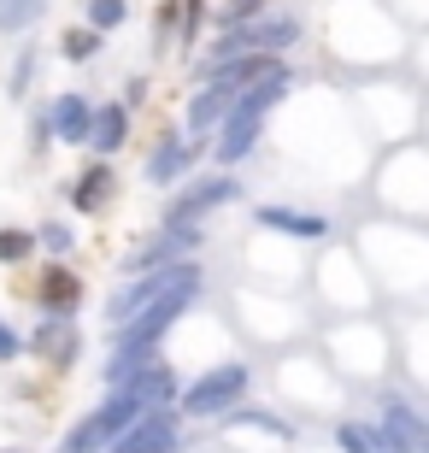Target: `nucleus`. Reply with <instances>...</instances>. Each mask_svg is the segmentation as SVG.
<instances>
[{"instance_id": "9b49d317", "label": "nucleus", "mask_w": 429, "mask_h": 453, "mask_svg": "<svg viewBox=\"0 0 429 453\" xmlns=\"http://www.w3.org/2000/svg\"><path fill=\"white\" fill-rule=\"evenodd\" d=\"M106 441H118V430L106 424V412H88V418L77 424V430H71L65 441H59V453H100Z\"/></svg>"}, {"instance_id": "6e6552de", "label": "nucleus", "mask_w": 429, "mask_h": 453, "mask_svg": "<svg viewBox=\"0 0 429 453\" xmlns=\"http://www.w3.org/2000/svg\"><path fill=\"white\" fill-rule=\"evenodd\" d=\"M48 124H53V135H65V142H88V130H95V112H88L83 95H65V101H53Z\"/></svg>"}, {"instance_id": "dca6fc26", "label": "nucleus", "mask_w": 429, "mask_h": 453, "mask_svg": "<svg viewBox=\"0 0 429 453\" xmlns=\"http://www.w3.org/2000/svg\"><path fill=\"white\" fill-rule=\"evenodd\" d=\"M42 301H48V312H71V301H77V283H71V271H48V283H42Z\"/></svg>"}, {"instance_id": "6ab92c4d", "label": "nucleus", "mask_w": 429, "mask_h": 453, "mask_svg": "<svg viewBox=\"0 0 429 453\" xmlns=\"http://www.w3.org/2000/svg\"><path fill=\"white\" fill-rule=\"evenodd\" d=\"M88 24H95V30L124 24V0H88Z\"/></svg>"}, {"instance_id": "9d476101", "label": "nucleus", "mask_w": 429, "mask_h": 453, "mask_svg": "<svg viewBox=\"0 0 429 453\" xmlns=\"http://www.w3.org/2000/svg\"><path fill=\"white\" fill-rule=\"evenodd\" d=\"M230 101H235V88L212 77V88H206V95H195V106H188V130H195V135H206V130L218 124V118L230 112Z\"/></svg>"}, {"instance_id": "4468645a", "label": "nucleus", "mask_w": 429, "mask_h": 453, "mask_svg": "<svg viewBox=\"0 0 429 453\" xmlns=\"http://www.w3.org/2000/svg\"><path fill=\"white\" fill-rule=\"evenodd\" d=\"M106 195H112V171L95 165L83 183H77V195H71V201H77V212H95V206H106Z\"/></svg>"}, {"instance_id": "20e7f679", "label": "nucleus", "mask_w": 429, "mask_h": 453, "mask_svg": "<svg viewBox=\"0 0 429 453\" xmlns=\"http://www.w3.org/2000/svg\"><path fill=\"white\" fill-rule=\"evenodd\" d=\"M382 448H388V453H429L424 424L412 418V406H406V401L382 406Z\"/></svg>"}, {"instance_id": "aec40b11", "label": "nucleus", "mask_w": 429, "mask_h": 453, "mask_svg": "<svg viewBox=\"0 0 429 453\" xmlns=\"http://www.w3.org/2000/svg\"><path fill=\"white\" fill-rule=\"evenodd\" d=\"M95 48H100V30H95V24H88V30H71V35H65V53H71V59H88Z\"/></svg>"}, {"instance_id": "a211bd4d", "label": "nucleus", "mask_w": 429, "mask_h": 453, "mask_svg": "<svg viewBox=\"0 0 429 453\" xmlns=\"http://www.w3.org/2000/svg\"><path fill=\"white\" fill-rule=\"evenodd\" d=\"M335 441H341L347 453H388V448H382V436H371V430H359V424H341Z\"/></svg>"}, {"instance_id": "2eb2a0df", "label": "nucleus", "mask_w": 429, "mask_h": 453, "mask_svg": "<svg viewBox=\"0 0 429 453\" xmlns=\"http://www.w3.org/2000/svg\"><path fill=\"white\" fill-rule=\"evenodd\" d=\"M182 171H188V148H182V142H165V148L148 159V177H153V183H171V177H182Z\"/></svg>"}, {"instance_id": "412c9836", "label": "nucleus", "mask_w": 429, "mask_h": 453, "mask_svg": "<svg viewBox=\"0 0 429 453\" xmlns=\"http://www.w3.org/2000/svg\"><path fill=\"white\" fill-rule=\"evenodd\" d=\"M30 248H35V242L24 230H0V259H24Z\"/></svg>"}, {"instance_id": "ddd939ff", "label": "nucleus", "mask_w": 429, "mask_h": 453, "mask_svg": "<svg viewBox=\"0 0 429 453\" xmlns=\"http://www.w3.org/2000/svg\"><path fill=\"white\" fill-rule=\"evenodd\" d=\"M259 224H271V230H282V235H324L330 230L318 212H288V206H264Z\"/></svg>"}, {"instance_id": "4be33fe9", "label": "nucleus", "mask_w": 429, "mask_h": 453, "mask_svg": "<svg viewBox=\"0 0 429 453\" xmlns=\"http://www.w3.org/2000/svg\"><path fill=\"white\" fill-rule=\"evenodd\" d=\"M0 359H18V336L6 330V324H0Z\"/></svg>"}, {"instance_id": "f257e3e1", "label": "nucleus", "mask_w": 429, "mask_h": 453, "mask_svg": "<svg viewBox=\"0 0 429 453\" xmlns=\"http://www.w3.org/2000/svg\"><path fill=\"white\" fill-rule=\"evenodd\" d=\"M282 88H288V71L259 77V83H248L230 101V118H224V130H218V159H224V165L241 159V153L259 142V124H264V112H271V101H282Z\"/></svg>"}, {"instance_id": "0eeeda50", "label": "nucleus", "mask_w": 429, "mask_h": 453, "mask_svg": "<svg viewBox=\"0 0 429 453\" xmlns=\"http://www.w3.org/2000/svg\"><path fill=\"white\" fill-rule=\"evenodd\" d=\"M35 353L53 359V365H71V359H77V330H71L65 312H53V319L35 330Z\"/></svg>"}, {"instance_id": "f3484780", "label": "nucleus", "mask_w": 429, "mask_h": 453, "mask_svg": "<svg viewBox=\"0 0 429 453\" xmlns=\"http://www.w3.org/2000/svg\"><path fill=\"white\" fill-rule=\"evenodd\" d=\"M42 18V0H0V30H24Z\"/></svg>"}, {"instance_id": "39448f33", "label": "nucleus", "mask_w": 429, "mask_h": 453, "mask_svg": "<svg viewBox=\"0 0 429 453\" xmlns=\"http://www.w3.org/2000/svg\"><path fill=\"white\" fill-rule=\"evenodd\" d=\"M118 388H124V395H130V401L142 406V412H159V406L171 401V388H177V377H171L165 365H142L135 377H124Z\"/></svg>"}, {"instance_id": "7ed1b4c3", "label": "nucleus", "mask_w": 429, "mask_h": 453, "mask_svg": "<svg viewBox=\"0 0 429 453\" xmlns=\"http://www.w3.org/2000/svg\"><path fill=\"white\" fill-rule=\"evenodd\" d=\"M112 453H177V418H171V412H142V418L118 436Z\"/></svg>"}, {"instance_id": "f03ea898", "label": "nucleus", "mask_w": 429, "mask_h": 453, "mask_svg": "<svg viewBox=\"0 0 429 453\" xmlns=\"http://www.w3.org/2000/svg\"><path fill=\"white\" fill-rule=\"evenodd\" d=\"M241 395H248V365H218V371H206V377L182 395V412L212 418V412H230Z\"/></svg>"}, {"instance_id": "1a4fd4ad", "label": "nucleus", "mask_w": 429, "mask_h": 453, "mask_svg": "<svg viewBox=\"0 0 429 453\" xmlns=\"http://www.w3.org/2000/svg\"><path fill=\"white\" fill-rule=\"evenodd\" d=\"M300 42V24L295 18H271V24H253V30H241V48L248 53H282Z\"/></svg>"}, {"instance_id": "423d86ee", "label": "nucleus", "mask_w": 429, "mask_h": 453, "mask_svg": "<svg viewBox=\"0 0 429 453\" xmlns=\"http://www.w3.org/2000/svg\"><path fill=\"white\" fill-rule=\"evenodd\" d=\"M235 195V183L230 177H212V183H195L188 195H182L177 206H171V224H188V219H200V212H212V206H224Z\"/></svg>"}, {"instance_id": "f8f14e48", "label": "nucleus", "mask_w": 429, "mask_h": 453, "mask_svg": "<svg viewBox=\"0 0 429 453\" xmlns=\"http://www.w3.org/2000/svg\"><path fill=\"white\" fill-rule=\"evenodd\" d=\"M124 135H130V112H124V106H100V112H95V130H88L95 153L124 148Z\"/></svg>"}]
</instances>
